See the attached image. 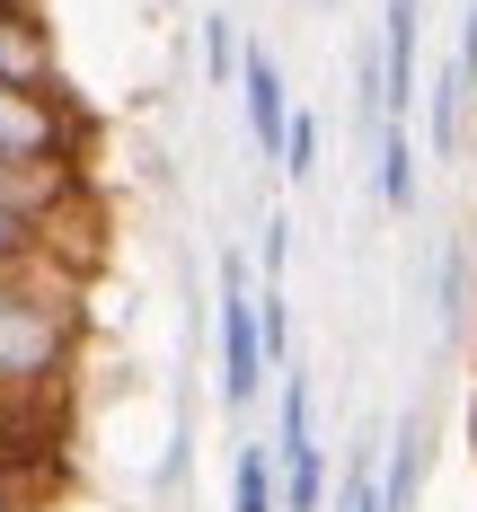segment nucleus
Returning a JSON list of instances; mask_svg holds the SVG:
<instances>
[{
    "label": "nucleus",
    "mask_w": 477,
    "mask_h": 512,
    "mask_svg": "<svg viewBox=\"0 0 477 512\" xmlns=\"http://www.w3.org/2000/svg\"><path fill=\"white\" fill-rule=\"evenodd\" d=\"M80 354V309L53 274H0V398L53 407Z\"/></svg>",
    "instance_id": "obj_1"
},
{
    "label": "nucleus",
    "mask_w": 477,
    "mask_h": 512,
    "mask_svg": "<svg viewBox=\"0 0 477 512\" xmlns=\"http://www.w3.org/2000/svg\"><path fill=\"white\" fill-rule=\"evenodd\" d=\"M212 327H221V407H248L265 389V327H257V274L248 256H221V301H212Z\"/></svg>",
    "instance_id": "obj_2"
},
{
    "label": "nucleus",
    "mask_w": 477,
    "mask_h": 512,
    "mask_svg": "<svg viewBox=\"0 0 477 512\" xmlns=\"http://www.w3.org/2000/svg\"><path fill=\"white\" fill-rule=\"evenodd\" d=\"M239 106H248V142L265 159H283V133H292V98H283V62L274 53H239Z\"/></svg>",
    "instance_id": "obj_3"
},
{
    "label": "nucleus",
    "mask_w": 477,
    "mask_h": 512,
    "mask_svg": "<svg viewBox=\"0 0 477 512\" xmlns=\"http://www.w3.org/2000/svg\"><path fill=\"white\" fill-rule=\"evenodd\" d=\"M416 27H424V0H380V80H389V124H407V106H416Z\"/></svg>",
    "instance_id": "obj_4"
},
{
    "label": "nucleus",
    "mask_w": 477,
    "mask_h": 512,
    "mask_svg": "<svg viewBox=\"0 0 477 512\" xmlns=\"http://www.w3.org/2000/svg\"><path fill=\"white\" fill-rule=\"evenodd\" d=\"M0 89H27V98H53L62 89L45 18H0Z\"/></svg>",
    "instance_id": "obj_5"
},
{
    "label": "nucleus",
    "mask_w": 477,
    "mask_h": 512,
    "mask_svg": "<svg viewBox=\"0 0 477 512\" xmlns=\"http://www.w3.org/2000/svg\"><path fill=\"white\" fill-rule=\"evenodd\" d=\"M424 468H433V424L407 415V424H398V442H389V468H380V512H416Z\"/></svg>",
    "instance_id": "obj_6"
},
{
    "label": "nucleus",
    "mask_w": 477,
    "mask_h": 512,
    "mask_svg": "<svg viewBox=\"0 0 477 512\" xmlns=\"http://www.w3.org/2000/svg\"><path fill=\"white\" fill-rule=\"evenodd\" d=\"M265 451H274V468H283V477H292V468H318V415H310V380H301L292 362H283V415H274V442H265Z\"/></svg>",
    "instance_id": "obj_7"
},
{
    "label": "nucleus",
    "mask_w": 477,
    "mask_h": 512,
    "mask_svg": "<svg viewBox=\"0 0 477 512\" xmlns=\"http://www.w3.org/2000/svg\"><path fill=\"white\" fill-rule=\"evenodd\" d=\"M0 274H53V221L18 212L0 195Z\"/></svg>",
    "instance_id": "obj_8"
},
{
    "label": "nucleus",
    "mask_w": 477,
    "mask_h": 512,
    "mask_svg": "<svg viewBox=\"0 0 477 512\" xmlns=\"http://www.w3.org/2000/svg\"><path fill=\"white\" fill-rule=\"evenodd\" d=\"M371 186H380L389 212H416V142H407V124H380V142H371Z\"/></svg>",
    "instance_id": "obj_9"
},
{
    "label": "nucleus",
    "mask_w": 477,
    "mask_h": 512,
    "mask_svg": "<svg viewBox=\"0 0 477 512\" xmlns=\"http://www.w3.org/2000/svg\"><path fill=\"white\" fill-rule=\"evenodd\" d=\"M230 512H283V468L265 442H239V460H230Z\"/></svg>",
    "instance_id": "obj_10"
},
{
    "label": "nucleus",
    "mask_w": 477,
    "mask_h": 512,
    "mask_svg": "<svg viewBox=\"0 0 477 512\" xmlns=\"http://www.w3.org/2000/svg\"><path fill=\"white\" fill-rule=\"evenodd\" d=\"M460 115H469V80L442 62V80H433V115H424V142H433V159L460 151Z\"/></svg>",
    "instance_id": "obj_11"
},
{
    "label": "nucleus",
    "mask_w": 477,
    "mask_h": 512,
    "mask_svg": "<svg viewBox=\"0 0 477 512\" xmlns=\"http://www.w3.org/2000/svg\"><path fill=\"white\" fill-rule=\"evenodd\" d=\"M53 407H18V398H0V468H18L27 477V433H45Z\"/></svg>",
    "instance_id": "obj_12"
},
{
    "label": "nucleus",
    "mask_w": 477,
    "mask_h": 512,
    "mask_svg": "<svg viewBox=\"0 0 477 512\" xmlns=\"http://www.w3.org/2000/svg\"><path fill=\"white\" fill-rule=\"evenodd\" d=\"M274 168H283L292 186H310V177H318V115H310V106H292V133H283V159H274Z\"/></svg>",
    "instance_id": "obj_13"
},
{
    "label": "nucleus",
    "mask_w": 477,
    "mask_h": 512,
    "mask_svg": "<svg viewBox=\"0 0 477 512\" xmlns=\"http://www.w3.org/2000/svg\"><path fill=\"white\" fill-rule=\"evenodd\" d=\"M239 36H230V18H221V9H212L204 18V71H212V89H230V80H239Z\"/></svg>",
    "instance_id": "obj_14"
},
{
    "label": "nucleus",
    "mask_w": 477,
    "mask_h": 512,
    "mask_svg": "<svg viewBox=\"0 0 477 512\" xmlns=\"http://www.w3.org/2000/svg\"><path fill=\"white\" fill-rule=\"evenodd\" d=\"M327 495H336V512H380V468L354 451V460H345V477H336Z\"/></svg>",
    "instance_id": "obj_15"
},
{
    "label": "nucleus",
    "mask_w": 477,
    "mask_h": 512,
    "mask_svg": "<svg viewBox=\"0 0 477 512\" xmlns=\"http://www.w3.org/2000/svg\"><path fill=\"white\" fill-rule=\"evenodd\" d=\"M257 256H265V274H274V283H283V265H292V221H283V212H274V221H265V239H257Z\"/></svg>",
    "instance_id": "obj_16"
},
{
    "label": "nucleus",
    "mask_w": 477,
    "mask_h": 512,
    "mask_svg": "<svg viewBox=\"0 0 477 512\" xmlns=\"http://www.w3.org/2000/svg\"><path fill=\"white\" fill-rule=\"evenodd\" d=\"M451 71L477 89V0H469V18H460V53H451Z\"/></svg>",
    "instance_id": "obj_17"
},
{
    "label": "nucleus",
    "mask_w": 477,
    "mask_h": 512,
    "mask_svg": "<svg viewBox=\"0 0 477 512\" xmlns=\"http://www.w3.org/2000/svg\"><path fill=\"white\" fill-rule=\"evenodd\" d=\"M27 495H36V486H27L18 468H0V512H27Z\"/></svg>",
    "instance_id": "obj_18"
},
{
    "label": "nucleus",
    "mask_w": 477,
    "mask_h": 512,
    "mask_svg": "<svg viewBox=\"0 0 477 512\" xmlns=\"http://www.w3.org/2000/svg\"><path fill=\"white\" fill-rule=\"evenodd\" d=\"M0 18H36V0H0Z\"/></svg>",
    "instance_id": "obj_19"
},
{
    "label": "nucleus",
    "mask_w": 477,
    "mask_h": 512,
    "mask_svg": "<svg viewBox=\"0 0 477 512\" xmlns=\"http://www.w3.org/2000/svg\"><path fill=\"white\" fill-rule=\"evenodd\" d=\"M469 433H477V415H469Z\"/></svg>",
    "instance_id": "obj_20"
}]
</instances>
